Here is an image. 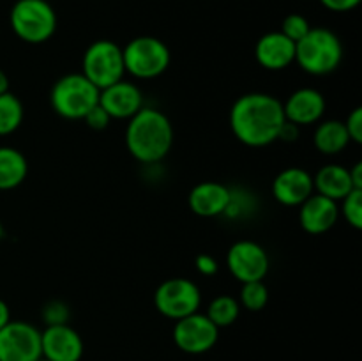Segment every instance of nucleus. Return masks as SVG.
Segmentation results:
<instances>
[{"mask_svg":"<svg viewBox=\"0 0 362 361\" xmlns=\"http://www.w3.org/2000/svg\"><path fill=\"white\" fill-rule=\"evenodd\" d=\"M285 120L283 103L267 92L240 96L230 110V127L247 147H265L278 140Z\"/></svg>","mask_w":362,"mask_h":361,"instance_id":"1","label":"nucleus"},{"mask_svg":"<svg viewBox=\"0 0 362 361\" xmlns=\"http://www.w3.org/2000/svg\"><path fill=\"white\" fill-rule=\"evenodd\" d=\"M173 145V126L158 108L141 106L126 127V147L140 163H158L168 156Z\"/></svg>","mask_w":362,"mask_h":361,"instance_id":"2","label":"nucleus"},{"mask_svg":"<svg viewBox=\"0 0 362 361\" xmlns=\"http://www.w3.org/2000/svg\"><path fill=\"white\" fill-rule=\"evenodd\" d=\"M341 41L329 28H310V32L296 42V62L299 64L300 69L313 76H324L336 71L341 64Z\"/></svg>","mask_w":362,"mask_h":361,"instance_id":"3","label":"nucleus"},{"mask_svg":"<svg viewBox=\"0 0 362 361\" xmlns=\"http://www.w3.org/2000/svg\"><path fill=\"white\" fill-rule=\"evenodd\" d=\"M49 103L64 119H83L99 103V88L81 73H69L55 81L49 92Z\"/></svg>","mask_w":362,"mask_h":361,"instance_id":"4","label":"nucleus"},{"mask_svg":"<svg viewBox=\"0 0 362 361\" xmlns=\"http://www.w3.org/2000/svg\"><path fill=\"white\" fill-rule=\"evenodd\" d=\"M9 21L14 34L30 45L46 42L57 30V14L48 0H18Z\"/></svg>","mask_w":362,"mask_h":361,"instance_id":"5","label":"nucleus"},{"mask_svg":"<svg viewBox=\"0 0 362 361\" xmlns=\"http://www.w3.org/2000/svg\"><path fill=\"white\" fill-rule=\"evenodd\" d=\"M122 59L126 73L140 80H151L161 76L168 69L172 53L161 39L140 35L124 46Z\"/></svg>","mask_w":362,"mask_h":361,"instance_id":"6","label":"nucleus"},{"mask_svg":"<svg viewBox=\"0 0 362 361\" xmlns=\"http://www.w3.org/2000/svg\"><path fill=\"white\" fill-rule=\"evenodd\" d=\"M81 66H83L81 74L99 91L122 80L126 74L122 48L110 39H99L92 42L85 50Z\"/></svg>","mask_w":362,"mask_h":361,"instance_id":"7","label":"nucleus"},{"mask_svg":"<svg viewBox=\"0 0 362 361\" xmlns=\"http://www.w3.org/2000/svg\"><path fill=\"white\" fill-rule=\"evenodd\" d=\"M156 310L172 321L197 314L202 304V292L189 278L165 280L154 292Z\"/></svg>","mask_w":362,"mask_h":361,"instance_id":"8","label":"nucleus"},{"mask_svg":"<svg viewBox=\"0 0 362 361\" xmlns=\"http://www.w3.org/2000/svg\"><path fill=\"white\" fill-rule=\"evenodd\" d=\"M41 331L25 321H9L0 329V361L41 360Z\"/></svg>","mask_w":362,"mask_h":361,"instance_id":"9","label":"nucleus"},{"mask_svg":"<svg viewBox=\"0 0 362 361\" xmlns=\"http://www.w3.org/2000/svg\"><path fill=\"white\" fill-rule=\"evenodd\" d=\"M269 255L262 244L243 239L230 246L226 253V268L240 283L264 280L269 273Z\"/></svg>","mask_w":362,"mask_h":361,"instance_id":"10","label":"nucleus"},{"mask_svg":"<svg viewBox=\"0 0 362 361\" xmlns=\"http://www.w3.org/2000/svg\"><path fill=\"white\" fill-rule=\"evenodd\" d=\"M173 342L186 354L209 353L218 343L219 329L205 314H191L175 321L173 326Z\"/></svg>","mask_w":362,"mask_h":361,"instance_id":"11","label":"nucleus"},{"mask_svg":"<svg viewBox=\"0 0 362 361\" xmlns=\"http://www.w3.org/2000/svg\"><path fill=\"white\" fill-rule=\"evenodd\" d=\"M41 354L48 361H80L83 340L69 324L46 326L41 331Z\"/></svg>","mask_w":362,"mask_h":361,"instance_id":"12","label":"nucleus"},{"mask_svg":"<svg viewBox=\"0 0 362 361\" xmlns=\"http://www.w3.org/2000/svg\"><path fill=\"white\" fill-rule=\"evenodd\" d=\"M313 193V176L300 166H288L272 180V197L286 207H299Z\"/></svg>","mask_w":362,"mask_h":361,"instance_id":"13","label":"nucleus"},{"mask_svg":"<svg viewBox=\"0 0 362 361\" xmlns=\"http://www.w3.org/2000/svg\"><path fill=\"white\" fill-rule=\"evenodd\" d=\"M99 106L108 113L110 119H131L144 106V96L140 87L122 78L99 91Z\"/></svg>","mask_w":362,"mask_h":361,"instance_id":"14","label":"nucleus"},{"mask_svg":"<svg viewBox=\"0 0 362 361\" xmlns=\"http://www.w3.org/2000/svg\"><path fill=\"white\" fill-rule=\"evenodd\" d=\"M339 205L338 202L313 193L308 200L299 205V223L308 234H325L338 223Z\"/></svg>","mask_w":362,"mask_h":361,"instance_id":"15","label":"nucleus"},{"mask_svg":"<svg viewBox=\"0 0 362 361\" xmlns=\"http://www.w3.org/2000/svg\"><path fill=\"white\" fill-rule=\"evenodd\" d=\"M255 59L267 71L286 69L296 62V42L281 32H267L257 41Z\"/></svg>","mask_w":362,"mask_h":361,"instance_id":"16","label":"nucleus"},{"mask_svg":"<svg viewBox=\"0 0 362 361\" xmlns=\"http://www.w3.org/2000/svg\"><path fill=\"white\" fill-rule=\"evenodd\" d=\"M325 98L320 91L311 87H303L292 92L290 98L283 103L285 119L297 126H308L315 124L324 117L325 113Z\"/></svg>","mask_w":362,"mask_h":361,"instance_id":"17","label":"nucleus"},{"mask_svg":"<svg viewBox=\"0 0 362 361\" xmlns=\"http://www.w3.org/2000/svg\"><path fill=\"white\" fill-rule=\"evenodd\" d=\"M230 197H232V190L228 186L216 180H204L189 191L187 204L197 216L214 218V216L225 214Z\"/></svg>","mask_w":362,"mask_h":361,"instance_id":"18","label":"nucleus"},{"mask_svg":"<svg viewBox=\"0 0 362 361\" xmlns=\"http://www.w3.org/2000/svg\"><path fill=\"white\" fill-rule=\"evenodd\" d=\"M313 188L318 195H324L334 202H339L350 191L356 190L350 180L349 168L336 163H329L318 170L317 176L313 177Z\"/></svg>","mask_w":362,"mask_h":361,"instance_id":"19","label":"nucleus"},{"mask_svg":"<svg viewBox=\"0 0 362 361\" xmlns=\"http://www.w3.org/2000/svg\"><path fill=\"white\" fill-rule=\"evenodd\" d=\"M313 144L318 152L325 156L339 154L350 144L345 122L341 120H324L317 126L313 134Z\"/></svg>","mask_w":362,"mask_h":361,"instance_id":"20","label":"nucleus"},{"mask_svg":"<svg viewBox=\"0 0 362 361\" xmlns=\"http://www.w3.org/2000/svg\"><path fill=\"white\" fill-rule=\"evenodd\" d=\"M28 173V163L23 152L14 147H0V190H14Z\"/></svg>","mask_w":362,"mask_h":361,"instance_id":"21","label":"nucleus"},{"mask_svg":"<svg viewBox=\"0 0 362 361\" xmlns=\"http://www.w3.org/2000/svg\"><path fill=\"white\" fill-rule=\"evenodd\" d=\"M240 314V304L239 301L233 296H228V294H223V296L214 297V299L209 303L207 308V317L211 319L212 324L218 329L228 328L233 322L239 319Z\"/></svg>","mask_w":362,"mask_h":361,"instance_id":"22","label":"nucleus"},{"mask_svg":"<svg viewBox=\"0 0 362 361\" xmlns=\"http://www.w3.org/2000/svg\"><path fill=\"white\" fill-rule=\"evenodd\" d=\"M23 105L13 92L0 96V137L14 133L23 122Z\"/></svg>","mask_w":362,"mask_h":361,"instance_id":"23","label":"nucleus"},{"mask_svg":"<svg viewBox=\"0 0 362 361\" xmlns=\"http://www.w3.org/2000/svg\"><path fill=\"white\" fill-rule=\"evenodd\" d=\"M267 303H269V289L264 283V280L243 283V289H240V299H239L240 306H244L250 311H260L267 306Z\"/></svg>","mask_w":362,"mask_h":361,"instance_id":"24","label":"nucleus"},{"mask_svg":"<svg viewBox=\"0 0 362 361\" xmlns=\"http://www.w3.org/2000/svg\"><path fill=\"white\" fill-rule=\"evenodd\" d=\"M339 214H343L354 229H362V190H352L345 198H341Z\"/></svg>","mask_w":362,"mask_h":361,"instance_id":"25","label":"nucleus"},{"mask_svg":"<svg viewBox=\"0 0 362 361\" xmlns=\"http://www.w3.org/2000/svg\"><path fill=\"white\" fill-rule=\"evenodd\" d=\"M310 21H308L303 14H288V16L283 20L281 30L279 32L285 34L288 39H292L293 42H297L310 32Z\"/></svg>","mask_w":362,"mask_h":361,"instance_id":"26","label":"nucleus"},{"mask_svg":"<svg viewBox=\"0 0 362 361\" xmlns=\"http://www.w3.org/2000/svg\"><path fill=\"white\" fill-rule=\"evenodd\" d=\"M69 306H67L64 301H49L42 308V321L46 322V326H59V324H67L69 321Z\"/></svg>","mask_w":362,"mask_h":361,"instance_id":"27","label":"nucleus"},{"mask_svg":"<svg viewBox=\"0 0 362 361\" xmlns=\"http://www.w3.org/2000/svg\"><path fill=\"white\" fill-rule=\"evenodd\" d=\"M346 133H349L350 142L354 144H362V108L357 106V108L352 110L349 117L345 120Z\"/></svg>","mask_w":362,"mask_h":361,"instance_id":"28","label":"nucleus"},{"mask_svg":"<svg viewBox=\"0 0 362 361\" xmlns=\"http://www.w3.org/2000/svg\"><path fill=\"white\" fill-rule=\"evenodd\" d=\"M83 120L87 122V126L90 127V130L101 131V130H106V127H108L110 120H112V119H110L108 113H106L98 103V105H95L94 108H92L90 112H88L87 115L83 117Z\"/></svg>","mask_w":362,"mask_h":361,"instance_id":"29","label":"nucleus"},{"mask_svg":"<svg viewBox=\"0 0 362 361\" xmlns=\"http://www.w3.org/2000/svg\"><path fill=\"white\" fill-rule=\"evenodd\" d=\"M194 265H197L198 273L204 276H214L218 273L219 265L216 262V258L209 253H200L194 258Z\"/></svg>","mask_w":362,"mask_h":361,"instance_id":"30","label":"nucleus"},{"mask_svg":"<svg viewBox=\"0 0 362 361\" xmlns=\"http://www.w3.org/2000/svg\"><path fill=\"white\" fill-rule=\"evenodd\" d=\"M322 6L327 7L329 11L334 13H346V11L356 9L361 4V0H320Z\"/></svg>","mask_w":362,"mask_h":361,"instance_id":"31","label":"nucleus"},{"mask_svg":"<svg viewBox=\"0 0 362 361\" xmlns=\"http://www.w3.org/2000/svg\"><path fill=\"white\" fill-rule=\"evenodd\" d=\"M299 133H300V126H297V124L290 122V120H285V124H283L281 130H279L278 140H281V142H296L297 138H299Z\"/></svg>","mask_w":362,"mask_h":361,"instance_id":"32","label":"nucleus"},{"mask_svg":"<svg viewBox=\"0 0 362 361\" xmlns=\"http://www.w3.org/2000/svg\"><path fill=\"white\" fill-rule=\"evenodd\" d=\"M349 173L354 188H356V190H362V163L357 161L352 168H349Z\"/></svg>","mask_w":362,"mask_h":361,"instance_id":"33","label":"nucleus"},{"mask_svg":"<svg viewBox=\"0 0 362 361\" xmlns=\"http://www.w3.org/2000/svg\"><path fill=\"white\" fill-rule=\"evenodd\" d=\"M11 321V310L7 306V303L4 299H0V329Z\"/></svg>","mask_w":362,"mask_h":361,"instance_id":"34","label":"nucleus"},{"mask_svg":"<svg viewBox=\"0 0 362 361\" xmlns=\"http://www.w3.org/2000/svg\"><path fill=\"white\" fill-rule=\"evenodd\" d=\"M6 92H9V78L0 69V96L6 94Z\"/></svg>","mask_w":362,"mask_h":361,"instance_id":"35","label":"nucleus"},{"mask_svg":"<svg viewBox=\"0 0 362 361\" xmlns=\"http://www.w3.org/2000/svg\"><path fill=\"white\" fill-rule=\"evenodd\" d=\"M4 236H6V229H4L2 222H0V241H2V239H4Z\"/></svg>","mask_w":362,"mask_h":361,"instance_id":"36","label":"nucleus"},{"mask_svg":"<svg viewBox=\"0 0 362 361\" xmlns=\"http://www.w3.org/2000/svg\"><path fill=\"white\" fill-rule=\"evenodd\" d=\"M37 361H48V360H45V357H41V360H37Z\"/></svg>","mask_w":362,"mask_h":361,"instance_id":"37","label":"nucleus"},{"mask_svg":"<svg viewBox=\"0 0 362 361\" xmlns=\"http://www.w3.org/2000/svg\"><path fill=\"white\" fill-rule=\"evenodd\" d=\"M48 2H49V0H48Z\"/></svg>","mask_w":362,"mask_h":361,"instance_id":"38","label":"nucleus"}]
</instances>
